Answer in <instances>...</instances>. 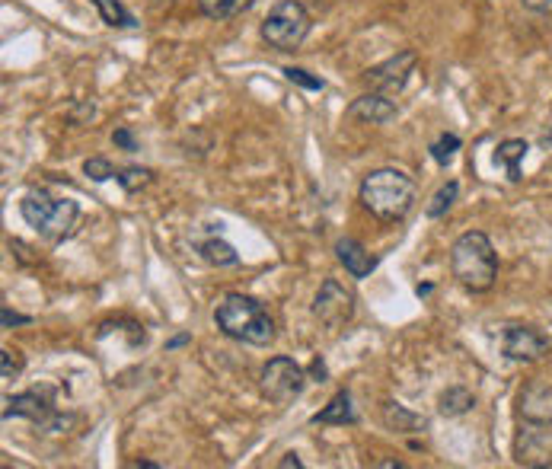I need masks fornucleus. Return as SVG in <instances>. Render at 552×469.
Here are the masks:
<instances>
[{
  "label": "nucleus",
  "instance_id": "1",
  "mask_svg": "<svg viewBox=\"0 0 552 469\" xmlns=\"http://www.w3.org/2000/svg\"><path fill=\"white\" fill-rule=\"evenodd\" d=\"M415 179L396 166H380V170H371L361 179L358 189V201L361 208L377 217L380 224H399L406 221L409 211L415 208Z\"/></svg>",
  "mask_w": 552,
  "mask_h": 469
},
{
  "label": "nucleus",
  "instance_id": "2",
  "mask_svg": "<svg viewBox=\"0 0 552 469\" xmlns=\"http://www.w3.org/2000/svg\"><path fill=\"white\" fill-rule=\"evenodd\" d=\"M214 323L227 339L265 348L275 342V320L272 313L265 310L262 300L240 294V291H227L221 300L214 304Z\"/></svg>",
  "mask_w": 552,
  "mask_h": 469
},
{
  "label": "nucleus",
  "instance_id": "3",
  "mask_svg": "<svg viewBox=\"0 0 552 469\" xmlns=\"http://www.w3.org/2000/svg\"><path fill=\"white\" fill-rule=\"evenodd\" d=\"M450 275L473 294H485L495 288L498 253L482 230H466L454 240V246H450Z\"/></svg>",
  "mask_w": 552,
  "mask_h": 469
},
{
  "label": "nucleus",
  "instance_id": "4",
  "mask_svg": "<svg viewBox=\"0 0 552 469\" xmlns=\"http://www.w3.org/2000/svg\"><path fill=\"white\" fill-rule=\"evenodd\" d=\"M23 221L48 243H61L71 237V230L80 217V205L71 198H52L48 192H29L20 201Z\"/></svg>",
  "mask_w": 552,
  "mask_h": 469
},
{
  "label": "nucleus",
  "instance_id": "5",
  "mask_svg": "<svg viewBox=\"0 0 552 469\" xmlns=\"http://www.w3.org/2000/svg\"><path fill=\"white\" fill-rule=\"evenodd\" d=\"M310 29H313V20L300 0H278V4L269 10V16L262 20L259 36L265 45L275 48V52L288 55V52H297V48L307 42Z\"/></svg>",
  "mask_w": 552,
  "mask_h": 469
},
{
  "label": "nucleus",
  "instance_id": "6",
  "mask_svg": "<svg viewBox=\"0 0 552 469\" xmlns=\"http://www.w3.org/2000/svg\"><path fill=\"white\" fill-rule=\"evenodd\" d=\"M307 387V374L294 358L278 355L262 367L259 374V390L262 396L272 402V406H291V402L304 393Z\"/></svg>",
  "mask_w": 552,
  "mask_h": 469
},
{
  "label": "nucleus",
  "instance_id": "7",
  "mask_svg": "<svg viewBox=\"0 0 552 469\" xmlns=\"http://www.w3.org/2000/svg\"><path fill=\"white\" fill-rule=\"evenodd\" d=\"M55 396L58 390L48 387V383L32 387L26 393H16V396H4V418H29V422H36L39 428H58L61 415L55 406Z\"/></svg>",
  "mask_w": 552,
  "mask_h": 469
},
{
  "label": "nucleus",
  "instance_id": "8",
  "mask_svg": "<svg viewBox=\"0 0 552 469\" xmlns=\"http://www.w3.org/2000/svg\"><path fill=\"white\" fill-rule=\"evenodd\" d=\"M313 316L332 332L345 329L351 320H355V294H351L342 281L326 278L313 297Z\"/></svg>",
  "mask_w": 552,
  "mask_h": 469
},
{
  "label": "nucleus",
  "instance_id": "9",
  "mask_svg": "<svg viewBox=\"0 0 552 469\" xmlns=\"http://www.w3.org/2000/svg\"><path fill=\"white\" fill-rule=\"evenodd\" d=\"M415 64H418V55L412 52V48H403V52H396L393 58L380 61L374 67H367V71H364V83L374 93L393 96V93H399L409 83Z\"/></svg>",
  "mask_w": 552,
  "mask_h": 469
},
{
  "label": "nucleus",
  "instance_id": "10",
  "mask_svg": "<svg viewBox=\"0 0 552 469\" xmlns=\"http://www.w3.org/2000/svg\"><path fill=\"white\" fill-rule=\"evenodd\" d=\"M501 351H505V358H511V361H540L552 351V342H549V335H543L537 326L514 323L505 329Z\"/></svg>",
  "mask_w": 552,
  "mask_h": 469
},
{
  "label": "nucleus",
  "instance_id": "11",
  "mask_svg": "<svg viewBox=\"0 0 552 469\" xmlns=\"http://www.w3.org/2000/svg\"><path fill=\"white\" fill-rule=\"evenodd\" d=\"M514 460L521 466H552L549 425H524L514 441Z\"/></svg>",
  "mask_w": 552,
  "mask_h": 469
},
{
  "label": "nucleus",
  "instance_id": "12",
  "mask_svg": "<svg viewBox=\"0 0 552 469\" xmlns=\"http://www.w3.org/2000/svg\"><path fill=\"white\" fill-rule=\"evenodd\" d=\"M517 418H521V425L552 428V383L530 380L521 396H517Z\"/></svg>",
  "mask_w": 552,
  "mask_h": 469
},
{
  "label": "nucleus",
  "instance_id": "13",
  "mask_svg": "<svg viewBox=\"0 0 552 469\" xmlns=\"http://www.w3.org/2000/svg\"><path fill=\"white\" fill-rule=\"evenodd\" d=\"M345 115L351 122H361V125H387L396 119V103L390 96L371 90V93L358 96L355 103L345 109Z\"/></svg>",
  "mask_w": 552,
  "mask_h": 469
},
{
  "label": "nucleus",
  "instance_id": "14",
  "mask_svg": "<svg viewBox=\"0 0 552 469\" xmlns=\"http://www.w3.org/2000/svg\"><path fill=\"white\" fill-rule=\"evenodd\" d=\"M336 259L345 265V272L351 278H367L377 268V262H380L377 256H371L358 240H351V237H342L336 243Z\"/></svg>",
  "mask_w": 552,
  "mask_h": 469
},
{
  "label": "nucleus",
  "instance_id": "15",
  "mask_svg": "<svg viewBox=\"0 0 552 469\" xmlns=\"http://www.w3.org/2000/svg\"><path fill=\"white\" fill-rule=\"evenodd\" d=\"M313 425H358L355 402H351L348 390H339L329 399V406L313 415Z\"/></svg>",
  "mask_w": 552,
  "mask_h": 469
},
{
  "label": "nucleus",
  "instance_id": "16",
  "mask_svg": "<svg viewBox=\"0 0 552 469\" xmlns=\"http://www.w3.org/2000/svg\"><path fill=\"white\" fill-rule=\"evenodd\" d=\"M383 425H387L390 431H399V434H422L428 428V422L422 415L409 412L406 406H399V402H383Z\"/></svg>",
  "mask_w": 552,
  "mask_h": 469
},
{
  "label": "nucleus",
  "instance_id": "17",
  "mask_svg": "<svg viewBox=\"0 0 552 469\" xmlns=\"http://www.w3.org/2000/svg\"><path fill=\"white\" fill-rule=\"evenodd\" d=\"M527 150H530V144L521 141V138H511V141H501V144H498V150H495V163L505 166V173H508L511 182H521V179H524V176H521V160L527 157Z\"/></svg>",
  "mask_w": 552,
  "mask_h": 469
},
{
  "label": "nucleus",
  "instance_id": "18",
  "mask_svg": "<svg viewBox=\"0 0 552 469\" xmlns=\"http://www.w3.org/2000/svg\"><path fill=\"white\" fill-rule=\"evenodd\" d=\"M90 4L99 10V20L112 29H135L138 20L131 16V10L122 4V0H90Z\"/></svg>",
  "mask_w": 552,
  "mask_h": 469
},
{
  "label": "nucleus",
  "instance_id": "19",
  "mask_svg": "<svg viewBox=\"0 0 552 469\" xmlns=\"http://www.w3.org/2000/svg\"><path fill=\"white\" fill-rule=\"evenodd\" d=\"M253 4L256 0H198V10H202V16H208V20L224 23V20H233V16L246 13Z\"/></svg>",
  "mask_w": 552,
  "mask_h": 469
},
{
  "label": "nucleus",
  "instance_id": "20",
  "mask_svg": "<svg viewBox=\"0 0 552 469\" xmlns=\"http://www.w3.org/2000/svg\"><path fill=\"white\" fill-rule=\"evenodd\" d=\"M198 256H202L208 265H217V268H230V265H240V253L233 249L230 243L224 240H205V243H198Z\"/></svg>",
  "mask_w": 552,
  "mask_h": 469
},
{
  "label": "nucleus",
  "instance_id": "21",
  "mask_svg": "<svg viewBox=\"0 0 552 469\" xmlns=\"http://www.w3.org/2000/svg\"><path fill=\"white\" fill-rule=\"evenodd\" d=\"M476 406V396L466 390V387H450V390H444L441 393V399H438V412L444 415V418H457V415H466Z\"/></svg>",
  "mask_w": 552,
  "mask_h": 469
},
{
  "label": "nucleus",
  "instance_id": "22",
  "mask_svg": "<svg viewBox=\"0 0 552 469\" xmlns=\"http://www.w3.org/2000/svg\"><path fill=\"white\" fill-rule=\"evenodd\" d=\"M154 179H157V173L147 170V166H122V170L115 173V182H119L125 195H138V192H144Z\"/></svg>",
  "mask_w": 552,
  "mask_h": 469
},
{
  "label": "nucleus",
  "instance_id": "23",
  "mask_svg": "<svg viewBox=\"0 0 552 469\" xmlns=\"http://www.w3.org/2000/svg\"><path fill=\"white\" fill-rule=\"evenodd\" d=\"M457 195H460V186H457V182H454V179H450V182H444V186H441L438 192L431 195V201H428L425 214H428V217H444V214H447L450 208H454Z\"/></svg>",
  "mask_w": 552,
  "mask_h": 469
},
{
  "label": "nucleus",
  "instance_id": "24",
  "mask_svg": "<svg viewBox=\"0 0 552 469\" xmlns=\"http://www.w3.org/2000/svg\"><path fill=\"white\" fill-rule=\"evenodd\" d=\"M428 150H431L434 163H438V166H447L450 160H454V154H457V150H460V138H457L454 131H444L441 138L434 141V144H431Z\"/></svg>",
  "mask_w": 552,
  "mask_h": 469
},
{
  "label": "nucleus",
  "instance_id": "25",
  "mask_svg": "<svg viewBox=\"0 0 552 469\" xmlns=\"http://www.w3.org/2000/svg\"><path fill=\"white\" fill-rule=\"evenodd\" d=\"M281 74L288 77L291 83H297V87L310 90V93H320V90L326 87V80H323V77H313L310 71H304V67H284Z\"/></svg>",
  "mask_w": 552,
  "mask_h": 469
},
{
  "label": "nucleus",
  "instance_id": "26",
  "mask_svg": "<svg viewBox=\"0 0 552 469\" xmlns=\"http://www.w3.org/2000/svg\"><path fill=\"white\" fill-rule=\"evenodd\" d=\"M23 367H26V361H23L20 351H10V348L0 351V377L4 380H16L23 374Z\"/></svg>",
  "mask_w": 552,
  "mask_h": 469
},
{
  "label": "nucleus",
  "instance_id": "27",
  "mask_svg": "<svg viewBox=\"0 0 552 469\" xmlns=\"http://www.w3.org/2000/svg\"><path fill=\"white\" fill-rule=\"evenodd\" d=\"M83 173H87L93 182H106V179H115V166L106 160V157H90L87 163H83Z\"/></svg>",
  "mask_w": 552,
  "mask_h": 469
},
{
  "label": "nucleus",
  "instance_id": "28",
  "mask_svg": "<svg viewBox=\"0 0 552 469\" xmlns=\"http://www.w3.org/2000/svg\"><path fill=\"white\" fill-rule=\"evenodd\" d=\"M112 144L119 150H128V154H138V150H141V144H138L135 131H131V128H115L112 131Z\"/></svg>",
  "mask_w": 552,
  "mask_h": 469
},
{
  "label": "nucleus",
  "instance_id": "29",
  "mask_svg": "<svg viewBox=\"0 0 552 469\" xmlns=\"http://www.w3.org/2000/svg\"><path fill=\"white\" fill-rule=\"evenodd\" d=\"M0 323H4V329H13V326H29L32 316H23V313H13L10 307L0 310Z\"/></svg>",
  "mask_w": 552,
  "mask_h": 469
},
{
  "label": "nucleus",
  "instance_id": "30",
  "mask_svg": "<svg viewBox=\"0 0 552 469\" xmlns=\"http://www.w3.org/2000/svg\"><path fill=\"white\" fill-rule=\"evenodd\" d=\"M521 4L533 13H552V0H521Z\"/></svg>",
  "mask_w": 552,
  "mask_h": 469
},
{
  "label": "nucleus",
  "instance_id": "31",
  "mask_svg": "<svg viewBox=\"0 0 552 469\" xmlns=\"http://www.w3.org/2000/svg\"><path fill=\"white\" fill-rule=\"evenodd\" d=\"M189 342H192V335H189V332H182V335H173V339L166 342V351H176V348L189 345Z\"/></svg>",
  "mask_w": 552,
  "mask_h": 469
},
{
  "label": "nucleus",
  "instance_id": "32",
  "mask_svg": "<svg viewBox=\"0 0 552 469\" xmlns=\"http://www.w3.org/2000/svg\"><path fill=\"white\" fill-rule=\"evenodd\" d=\"M278 466H281V469H291V466H294V469H300V466H304V463L297 460V454H284V460H281Z\"/></svg>",
  "mask_w": 552,
  "mask_h": 469
},
{
  "label": "nucleus",
  "instance_id": "33",
  "mask_svg": "<svg viewBox=\"0 0 552 469\" xmlns=\"http://www.w3.org/2000/svg\"><path fill=\"white\" fill-rule=\"evenodd\" d=\"M377 466H383V469H406V463H399V460H380Z\"/></svg>",
  "mask_w": 552,
  "mask_h": 469
},
{
  "label": "nucleus",
  "instance_id": "34",
  "mask_svg": "<svg viewBox=\"0 0 552 469\" xmlns=\"http://www.w3.org/2000/svg\"><path fill=\"white\" fill-rule=\"evenodd\" d=\"M313 374L320 377V383H323V380H326V367H323L320 361H313Z\"/></svg>",
  "mask_w": 552,
  "mask_h": 469
},
{
  "label": "nucleus",
  "instance_id": "35",
  "mask_svg": "<svg viewBox=\"0 0 552 469\" xmlns=\"http://www.w3.org/2000/svg\"><path fill=\"white\" fill-rule=\"evenodd\" d=\"M135 469H160V463H150V460H138V463H131Z\"/></svg>",
  "mask_w": 552,
  "mask_h": 469
},
{
  "label": "nucleus",
  "instance_id": "36",
  "mask_svg": "<svg viewBox=\"0 0 552 469\" xmlns=\"http://www.w3.org/2000/svg\"><path fill=\"white\" fill-rule=\"evenodd\" d=\"M415 294H418V297H428V294H431V284H418Z\"/></svg>",
  "mask_w": 552,
  "mask_h": 469
}]
</instances>
